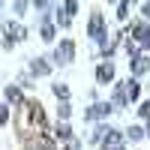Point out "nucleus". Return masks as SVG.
<instances>
[{
  "label": "nucleus",
  "instance_id": "obj_10",
  "mask_svg": "<svg viewBox=\"0 0 150 150\" xmlns=\"http://www.w3.org/2000/svg\"><path fill=\"white\" fill-rule=\"evenodd\" d=\"M48 72H51L48 60H45V57H36V60H33V75H48Z\"/></svg>",
  "mask_w": 150,
  "mask_h": 150
},
{
  "label": "nucleus",
  "instance_id": "obj_18",
  "mask_svg": "<svg viewBox=\"0 0 150 150\" xmlns=\"http://www.w3.org/2000/svg\"><path fill=\"white\" fill-rule=\"evenodd\" d=\"M120 90H123V87H117V93H114V105L123 108V105H126V93H120Z\"/></svg>",
  "mask_w": 150,
  "mask_h": 150
},
{
  "label": "nucleus",
  "instance_id": "obj_21",
  "mask_svg": "<svg viewBox=\"0 0 150 150\" xmlns=\"http://www.w3.org/2000/svg\"><path fill=\"white\" fill-rule=\"evenodd\" d=\"M6 120H9V108L0 105V123H6Z\"/></svg>",
  "mask_w": 150,
  "mask_h": 150
},
{
  "label": "nucleus",
  "instance_id": "obj_8",
  "mask_svg": "<svg viewBox=\"0 0 150 150\" xmlns=\"http://www.w3.org/2000/svg\"><path fill=\"white\" fill-rule=\"evenodd\" d=\"M150 69V57H144V54H135L132 57V75L138 78V75H144Z\"/></svg>",
  "mask_w": 150,
  "mask_h": 150
},
{
  "label": "nucleus",
  "instance_id": "obj_3",
  "mask_svg": "<svg viewBox=\"0 0 150 150\" xmlns=\"http://www.w3.org/2000/svg\"><path fill=\"white\" fill-rule=\"evenodd\" d=\"M75 9H78V3H60L57 6V24H60V27H69V24H72Z\"/></svg>",
  "mask_w": 150,
  "mask_h": 150
},
{
  "label": "nucleus",
  "instance_id": "obj_14",
  "mask_svg": "<svg viewBox=\"0 0 150 150\" xmlns=\"http://www.w3.org/2000/svg\"><path fill=\"white\" fill-rule=\"evenodd\" d=\"M54 96L60 99V102H66V99H69V87L66 84H54Z\"/></svg>",
  "mask_w": 150,
  "mask_h": 150
},
{
  "label": "nucleus",
  "instance_id": "obj_15",
  "mask_svg": "<svg viewBox=\"0 0 150 150\" xmlns=\"http://www.w3.org/2000/svg\"><path fill=\"white\" fill-rule=\"evenodd\" d=\"M42 39H45V42H51V39H54V24H51V21H45V24H42Z\"/></svg>",
  "mask_w": 150,
  "mask_h": 150
},
{
  "label": "nucleus",
  "instance_id": "obj_20",
  "mask_svg": "<svg viewBox=\"0 0 150 150\" xmlns=\"http://www.w3.org/2000/svg\"><path fill=\"white\" fill-rule=\"evenodd\" d=\"M129 12V3H117V18H123Z\"/></svg>",
  "mask_w": 150,
  "mask_h": 150
},
{
  "label": "nucleus",
  "instance_id": "obj_22",
  "mask_svg": "<svg viewBox=\"0 0 150 150\" xmlns=\"http://www.w3.org/2000/svg\"><path fill=\"white\" fill-rule=\"evenodd\" d=\"M141 15H144V18H147V24H150V3H144V6H141Z\"/></svg>",
  "mask_w": 150,
  "mask_h": 150
},
{
  "label": "nucleus",
  "instance_id": "obj_16",
  "mask_svg": "<svg viewBox=\"0 0 150 150\" xmlns=\"http://www.w3.org/2000/svg\"><path fill=\"white\" fill-rule=\"evenodd\" d=\"M138 114H141V120H147V123H150V99H144V102L138 105Z\"/></svg>",
  "mask_w": 150,
  "mask_h": 150
},
{
  "label": "nucleus",
  "instance_id": "obj_12",
  "mask_svg": "<svg viewBox=\"0 0 150 150\" xmlns=\"http://www.w3.org/2000/svg\"><path fill=\"white\" fill-rule=\"evenodd\" d=\"M138 93H141V90H138V81H135V78L126 81V99H138Z\"/></svg>",
  "mask_w": 150,
  "mask_h": 150
},
{
  "label": "nucleus",
  "instance_id": "obj_7",
  "mask_svg": "<svg viewBox=\"0 0 150 150\" xmlns=\"http://www.w3.org/2000/svg\"><path fill=\"white\" fill-rule=\"evenodd\" d=\"M108 111H111L108 102H96V105L87 108V120H102V117H108Z\"/></svg>",
  "mask_w": 150,
  "mask_h": 150
},
{
  "label": "nucleus",
  "instance_id": "obj_5",
  "mask_svg": "<svg viewBox=\"0 0 150 150\" xmlns=\"http://www.w3.org/2000/svg\"><path fill=\"white\" fill-rule=\"evenodd\" d=\"M3 33L9 36V45H12V42H24V39H27V30H24L21 24H15V21L3 24Z\"/></svg>",
  "mask_w": 150,
  "mask_h": 150
},
{
  "label": "nucleus",
  "instance_id": "obj_1",
  "mask_svg": "<svg viewBox=\"0 0 150 150\" xmlns=\"http://www.w3.org/2000/svg\"><path fill=\"white\" fill-rule=\"evenodd\" d=\"M87 33H90L93 39L99 42V48L105 45V18L99 15V12H93V15H90V24H87Z\"/></svg>",
  "mask_w": 150,
  "mask_h": 150
},
{
  "label": "nucleus",
  "instance_id": "obj_11",
  "mask_svg": "<svg viewBox=\"0 0 150 150\" xmlns=\"http://www.w3.org/2000/svg\"><path fill=\"white\" fill-rule=\"evenodd\" d=\"M126 138H129V141H141V138H144V129H141V126H129V129H126Z\"/></svg>",
  "mask_w": 150,
  "mask_h": 150
},
{
  "label": "nucleus",
  "instance_id": "obj_9",
  "mask_svg": "<svg viewBox=\"0 0 150 150\" xmlns=\"http://www.w3.org/2000/svg\"><path fill=\"white\" fill-rule=\"evenodd\" d=\"M111 78H114V66H111V63H99V69H96V81H99V84H108Z\"/></svg>",
  "mask_w": 150,
  "mask_h": 150
},
{
  "label": "nucleus",
  "instance_id": "obj_2",
  "mask_svg": "<svg viewBox=\"0 0 150 150\" xmlns=\"http://www.w3.org/2000/svg\"><path fill=\"white\" fill-rule=\"evenodd\" d=\"M99 144H102V150H126V147H123V135L114 132V129H108V132L102 135V141H99Z\"/></svg>",
  "mask_w": 150,
  "mask_h": 150
},
{
  "label": "nucleus",
  "instance_id": "obj_6",
  "mask_svg": "<svg viewBox=\"0 0 150 150\" xmlns=\"http://www.w3.org/2000/svg\"><path fill=\"white\" fill-rule=\"evenodd\" d=\"M75 57V45H72V39H63V42H57V63H69V60Z\"/></svg>",
  "mask_w": 150,
  "mask_h": 150
},
{
  "label": "nucleus",
  "instance_id": "obj_13",
  "mask_svg": "<svg viewBox=\"0 0 150 150\" xmlns=\"http://www.w3.org/2000/svg\"><path fill=\"white\" fill-rule=\"evenodd\" d=\"M6 99H9V102H21L24 96H21V90H18V87L12 84V87H6Z\"/></svg>",
  "mask_w": 150,
  "mask_h": 150
},
{
  "label": "nucleus",
  "instance_id": "obj_19",
  "mask_svg": "<svg viewBox=\"0 0 150 150\" xmlns=\"http://www.w3.org/2000/svg\"><path fill=\"white\" fill-rule=\"evenodd\" d=\"M57 114H60V120H66V117H69V102H60V108H57Z\"/></svg>",
  "mask_w": 150,
  "mask_h": 150
},
{
  "label": "nucleus",
  "instance_id": "obj_4",
  "mask_svg": "<svg viewBox=\"0 0 150 150\" xmlns=\"http://www.w3.org/2000/svg\"><path fill=\"white\" fill-rule=\"evenodd\" d=\"M132 39H135V45H141V48H150V24H135L132 27Z\"/></svg>",
  "mask_w": 150,
  "mask_h": 150
},
{
  "label": "nucleus",
  "instance_id": "obj_17",
  "mask_svg": "<svg viewBox=\"0 0 150 150\" xmlns=\"http://www.w3.org/2000/svg\"><path fill=\"white\" fill-rule=\"evenodd\" d=\"M57 135H60V138H72V129L66 126V123H60V126H57Z\"/></svg>",
  "mask_w": 150,
  "mask_h": 150
}]
</instances>
